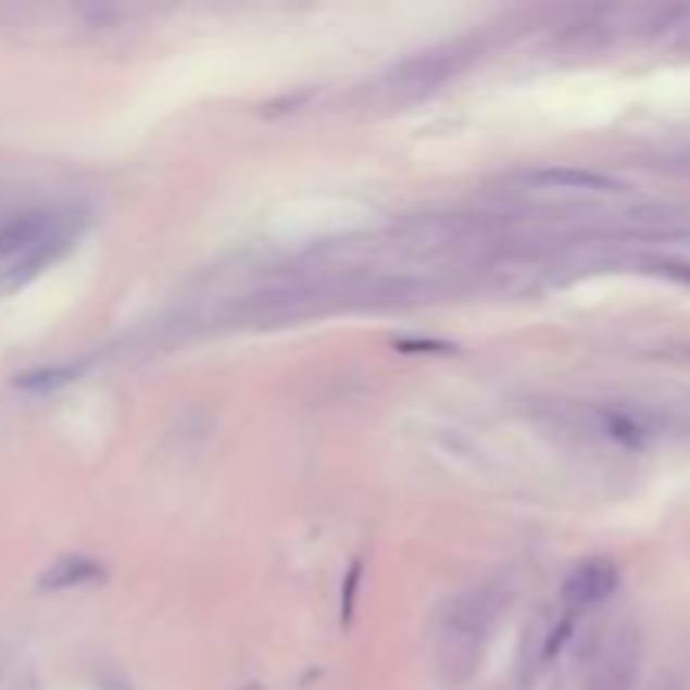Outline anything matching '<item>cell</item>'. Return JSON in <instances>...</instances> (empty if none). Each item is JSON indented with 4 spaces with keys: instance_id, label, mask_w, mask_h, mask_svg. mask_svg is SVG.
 Returning a JSON list of instances; mask_svg holds the SVG:
<instances>
[{
    "instance_id": "cell-2",
    "label": "cell",
    "mask_w": 690,
    "mask_h": 690,
    "mask_svg": "<svg viewBox=\"0 0 690 690\" xmlns=\"http://www.w3.org/2000/svg\"><path fill=\"white\" fill-rule=\"evenodd\" d=\"M616 590V566L606 560L579 566L566 582V603L569 606H593Z\"/></svg>"
},
{
    "instance_id": "cell-1",
    "label": "cell",
    "mask_w": 690,
    "mask_h": 690,
    "mask_svg": "<svg viewBox=\"0 0 690 690\" xmlns=\"http://www.w3.org/2000/svg\"><path fill=\"white\" fill-rule=\"evenodd\" d=\"M64 239H67L64 216L48 210L21 213L11 216L8 223H0V260H17L14 280H24V276H30L64 247Z\"/></svg>"
},
{
    "instance_id": "cell-3",
    "label": "cell",
    "mask_w": 690,
    "mask_h": 690,
    "mask_svg": "<svg viewBox=\"0 0 690 690\" xmlns=\"http://www.w3.org/2000/svg\"><path fill=\"white\" fill-rule=\"evenodd\" d=\"M95 576H98V563L75 556V560H61V563H54V566L41 576V586H45V590H72V586H81V582H88V579H95Z\"/></svg>"
}]
</instances>
